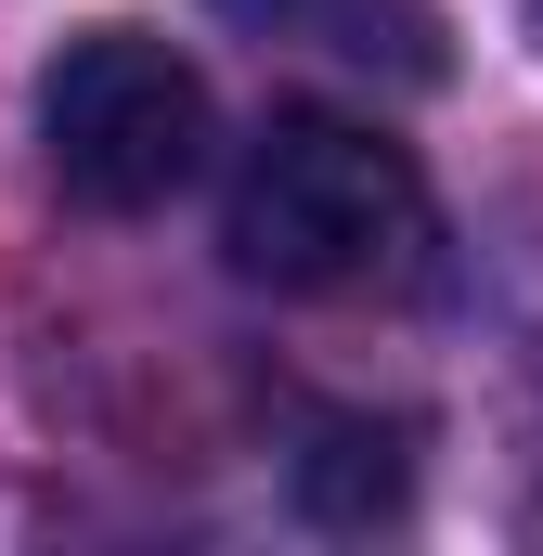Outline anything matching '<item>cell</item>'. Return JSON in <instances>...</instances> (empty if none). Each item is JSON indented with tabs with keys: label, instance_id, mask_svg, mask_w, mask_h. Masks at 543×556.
<instances>
[{
	"label": "cell",
	"instance_id": "6da1fadb",
	"mask_svg": "<svg viewBox=\"0 0 543 556\" xmlns=\"http://www.w3.org/2000/svg\"><path fill=\"white\" fill-rule=\"evenodd\" d=\"M220 247L247 285L285 298H350V285H402L427 260V181L389 130L363 117H272L220 194Z\"/></svg>",
	"mask_w": 543,
	"mask_h": 556
},
{
	"label": "cell",
	"instance_id": "7a4b0ae2",
	"mask_svg": "<svg viewBox=\"0 0 543 556\" xmlns=\"http://www.w3.org/2000/svg\"><path fill=\"white\" fill-rule=\"evenodd\" d=\"M39 155L78 207L130 220V207H168L194 168H207V78L155 39V26H91L52 52L39 78Z\"/></svg>",
	"mask_w": 543,
	"mask_h": 556
},
{
	"label": "cell",
	"instance_id": "3957f363",
	"mask_svg": "<svg viewBox=\"0 0 543 556\" xmlns=\"http://www.w3.org/2000/svg\"><path fill=\"white\" fill-rule=\"evenodd\" d=\"M233 39H260V52H311V65H337V78H376V91H427L440 65H453V26H440V0H207Z\"/></svg>",
	"mask_w": 543,
	"mask_h": 556
},
{
	"label": "cell",
	"instance_id": "277c9868",
	"mask_svg": "<svg viewBox=\"0 0 543 556\" xmlns=\"http://www.w3.org/2000/svg\"><path fill=\"white\" fill-rule=\"evenodd\" d=\"M402 427H324L311 453H298V492L324 505V518H376V505H402Z\"/></svg>",
	"mask_w": 543,
	"mask_h": 556
},
{
	"label": "cell",
	"instance_id": "5b68a950",
	"mask_svg": "<svg viewBox=\"0 0 543 556\" xmlns=\"http://www.w3.org/2000/svg\"><path fill=\"white\" fill-rule=\"evenodd\" d=\"M518 466H531V518H543V350H531V376H518Z\"/></svg>",
	"mask_w": 543,
	"mask_h": 556
}]
</instances>
